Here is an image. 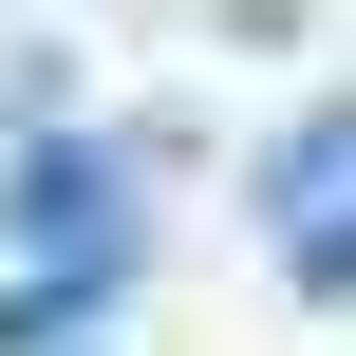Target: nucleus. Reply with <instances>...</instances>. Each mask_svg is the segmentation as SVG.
I'll return each mask as SVG.
<instances>
[{"label":"nucleus","instance_id":"1","mask_svg":"<svg viewBox=\"0 0 356 356\" xmlns=\"http://www.w3.org/2000/svg\"><path fill=\"white\" fill-rule=\"evenodd\" d=\"M131 300V225H56V244H19V338H75V319H113Z\"/></svg>","mask_w":356,"mask_h":356},{"label":"nucleus","instance_id":"2","mask_svg":"<svg viewBox=\"0 0 356 356\" xmlns=\"http://www.w3.org/2000/svg\"><path fill=\"white\" fill-rule=\"evenodd\" d=\"M338 188H356V94H338V113H300V131L263 150V225L300 244V225H338Z\"/></svg>","mask_w":356,"mask_h":356},{"label":"nucleus","instance_id":"3","mask_svg":"<svg viewBox=\"0 0 356 356\" xmlns=\"http://www.w3.org/2000/svg\"><path fill=\"white\" fill-rule=\"evenodd\" d=\"M300 300H319V319H356V207H338V225H300Z\"/></svg>","mask_w":356,"mask_h":356}]
</instances>
